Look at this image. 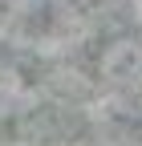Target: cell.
Here are the masks:
<instances>
[{"label": "cell", "instance_id": "3957f363", "mask_svg": "<svg viewBox=\"0 0 142 146\" xmlns=\"http://www.w3.org/2000/svg\"><path fill=\"white\" fill-rule=\"evenodd\" d=\"M37 85H33V73L25 69V61L16 57L12 49L0 53V118L21 114V110L33 102Z\"/></svg>", "mask_w": 142, "mask_h": 146}, {"label": "cell", "instance_id": "6da1fadb", "mask_svg": "<svg viewBox=\"0 0 142 146\" xmlns=\"http://www.w3.org/2000/svg\"><path fill=\"white\" fill-rule=\"evenodd\" d=\"M106 8L110 0H21L12 21L4 25V36L12 49L57 53L69 45H81L102 25Z\"/></svg>", "mask_w": 142, "mask_h": 146}, {"label": "cell", "instance_id": "7a4b0ae2", "mask_svg": "<svg viewBox=\"0 0 142 146\" xmlns=\"http://www.w3.org/2000/svg\"><path fill=\"white\" fill-rule=\"evenodd\" d=\"M94 77L106 89H118V94L142 89V33L138 29L110 33L98 45V53H94Z\"/></svg>", "mask_w": 142, "mask_h": 146}, {"label": "cell", "instance_id": "277c9868", "mask_svg": "<svg viewBox=\"0 0 142 146\" xmlns=\"http://www.w3.org/2000/svg\"><path fill=\"white\" fill-rule=\"evenodd\" d=\"M16 4H21V0H0V33H4V25L12 21V12H16Z\"/></svg>", "mask_w": 142, "mask_h": 146}]
</instances>
